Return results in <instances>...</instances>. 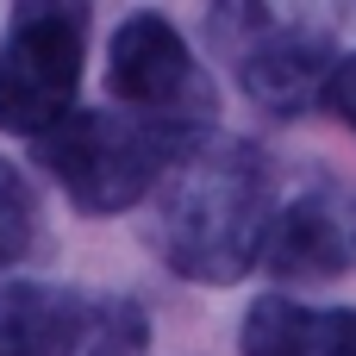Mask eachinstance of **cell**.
I'll list each match as a JSON object with an SVG mask.
<instances>
[{"label":"cell","instance_id":"1","mask_svg":"<svg viewBox=\"0 0 356 356\" xmlns=\"http://www.w3.org/2000/svg\"><path fill=\"white\" fill-rule=\"evenodd\" d=\"M275 219V169L244 138H200L169 175L156 200V250L175 275L232 288L263 263V238Z\"/></svg>","mask_w":356,"mask_h":356},{"label":"cell","instance_id":"2","mask_svg":"<svg viewBox=\"0 0 356 356\" xmlns=\"http://www.w3.org/2000/svg\"><path fill=\"white\" fill-rule=\"evenodd\" d=\"M207 131L175 125V119H150L131 106H69L50 131H38V163L50 169V181L81 207V213H125L138 207L150 188H163V175L200 144Z\"/></svg>","mask_w":356,"mask_h":356},{"label":"cell","instance_id":"3","mask_svg":"<svg viewBox=\"0 0 356 356\" xmlns=\"http://www.w3.org/2000/svg\"><path fill=\"white\" fill-rule=\"evenodd\" d=\"M344 0H213L207 31L238 88L269 113H307L338 63Z\"/></svg>","mask_w":356,"mask_h":356},{"label":"cell","instance_id":"4","mask_svg":"<svg viewBox=\"0 0 356 356\" xmlns=\"http://www.w3.org/2000/svg\"><path fill=\"white\" fill-rule=\"evenodd\" d=\"M88 19L94 0H13L0 44V131L38 138L75 106L88 63Z\"/></svg>","mask_w":356,"mask_h":356},{"label":"cell","instance_id":"5","mask_svg":"<svg viewBox=\"0 0 356 356\" xmlns=\"http://www.w3.org/2000/svg\"><path fill=\"white\" fill-rule=\"evenodd\" d=\"M106 94L131 113L213 131V81L163 13H131L106 44Z\"/></svg>","mask_w":356,"mask_h":356},{"label":"cell","instance_id":"6","mask_svg":"<svg viewBox=\"0 0 356 356\" xmlns=\"http://www.w3.org/2000/svg\"><path fill=\"white\" fill-rule=\"evenodd\" d=\"M263 269L282 282H332L356 269V188L313 181L288 207H275L263 238Z\"/></svg>","mask_w":356,"mask_h":356},{"label":"cell","instance_id":"7","mask_svg":"<svg viewBox=\"0 0 356 356\" xmlns=\"http://www.w3.org/2000/svg\"><path fill=\"white\" fill-rule=\"evenodd\" d=\"M100 319V300L50 288V282H6L0 288V356H75Z\"/></svg>","mask_w":356,"mask_h":356},{"label":"cell","instance_id":"8","mask_svg":"<svg viewBox=\"0 0 356 356\" xmlns=\"http://www.w3.org/2000/svg\"><path fill=\"white\" fill-rule=\"evenodd\" d=\"M238 356H356V307H300L288 294L250 300Z\"/></svg>","mask_w":356,"mask_h":356},{"label":"cell","instance_id":"9","mask_svg":"<svg viewBox=\"0 0 356 356\" xmlns=\"http://www.w3.org/2000/svg\"><path fill=\"white\" fill-rule=\"evenodd\" d=\"M31 244H38V194H31L25 169H13L0 156V269H13Z\"/></svg>","mask_w":356,"mask_h":356},{"label":"cell","instance_id":"10","mask_svg":"<svg viewBox=\"0 0 356 356\" xmlns=\"http://www.w3.org/2000/svg\"><path fill=\"white\" fill-rule=\"evenodd\" d=\"M144 350H150L144 313H138L131 300H106L100 319H94V332H88V344H81L75 356H144Z\"/></svg>","mask_w":356,"mask_h":356},{"label":"cell","instance_id":"11","mask_svg":"<svg viewBox=\"0 0 356 356\" xmlns=\"http://www.w3.org/2000/svg\"><path fill=\"white\" fill-rule=\"evenodd\" d=\"M319 100H325V106H332V113H338V119L356 131V50L332 63V75H325V94H319Z\"/></svg>","mask_w":356,"mask_h":356}]
</instances>
